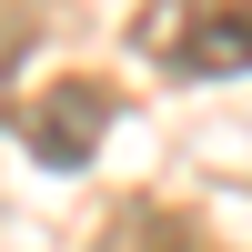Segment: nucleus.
Masks as SVG:
<instances>
[{
    "instance_id": "f257e3e1",
    "label": "nucleus",
    "mask_w": 252,
    "mask_h": 252,
    "mask_svg": "<svg viewBox=\"0 0 252 252\" xmlns=\"http://www.w3.org/2000/svg\"><path fill=\"white\" fill-rule=\"evenodd\" d=\"M152 40H161L172 71L232 81V71H252V0H172V10L152 20Z\"/></svg>"
},
{
    "instance_id": "f03ea898",
    "label": "nucleus",
    "mask_w": 252,
    "mask_h": 252,
    "mask_svg": "<svg viewBox=\"0 0 252 252\" xmlns=\"http://www.w3.org/2000/svg\"><path fill=\"white\" fill-rule=\"evenodd\" d=\"M101 131H111V91H101V81H40V91L20 101V141H31V161H51V172H81V161L101 152Z\"/></svg>"
},
{
    "instance_id": "7ed1b4c3",
    "label": "nucleus",
    "mask_w": 252,
    "mask_h": 252,
    "mask_svg": "<svg viewBox=\"0 0 252 252\" xmlns=\"http://www.w3.org/2000/svg\"><path fill=\"white\" fill-rule=\"evenodd\" d=\"M101 252H202V242L182 232L172 212H152V202H141V212H121L111 232H101Z\"/></svg>"
}]
</instances>
